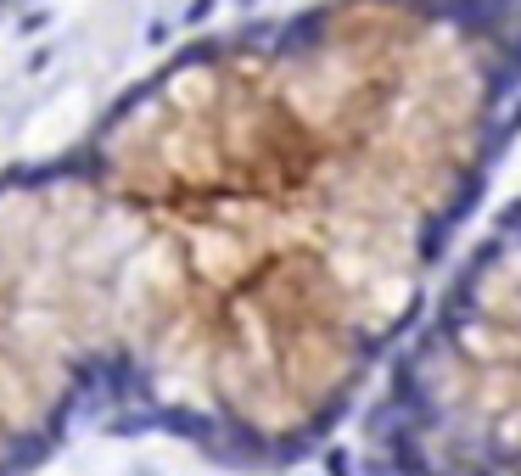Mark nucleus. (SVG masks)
I'll use <instances>...</instances> for the list:
<instances>
[{
    "label": "nucleus",
    "mask_w": 521,
    "mask_h": 476,
    "mask_svg": "<svg viewBox=\"0 0 521 476\" xmlns=\"http://www.w3.org/2000/svg\"><path fill=\"white\" fill-rule=\"evenodd\" d=\"M516 135L521 0H303L174 45L0 168V476L90 432L309 460Z\"/></svg>",
    "instance_id": "f257e3e1"
},
{
    "label": "nucleus",
    "mask_w": 521,
    "mask_h": 476,
    "mask_svg": "<svg viewBox=\"0 0 521 476\" xmlns=\"http://www.w3.org/2000/svg\"><path fill=\"white\" fill-rule=\"evenodd\" d=\"M365 476H521V196L449 258L359 415Z\"/></svg>",
    "instance_id": "f03ea898"
}]
</instances>
